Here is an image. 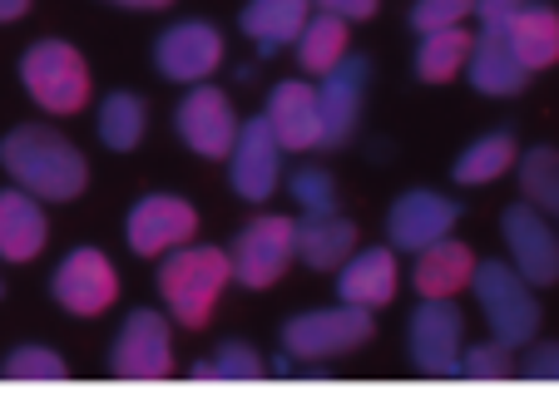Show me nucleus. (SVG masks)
Instances as JSON below:
<instances>
[{
	"label": "nucleus",
	"instance_id": "nucleus-2",
	"mask_svg": "<svg viewBox=\"0 0 559 410\" xmlns=\"http://www.w3.org/2000/svg\"><path fill=\"white\" fill-rule=\"evenodd\" d=\"M233 282V253L223 248H209V242H183L174 248L164 263H158V292H164V306L179 326L189 331H203L218 306L223 287Z\"/></svg>",
	"mask_w": 559,
	"mask_h": 410
},
{
	"label": "nucleus",
	"instance_id": "nucleus-5",
	"mask_svg": "<svg viewBox=\"0 0 559 410\" xmlns=\"http://www.w3.org/2000/svg\"><path fill=\"white\" fill-rule=\"evenodd\" d=\"M377 322H371V306H322V312H302L283 326V351L293 361H332L347 357V351L367 347Z\"/></svg>",
	"mask_w": 559,
	"mask_h": 410
},
{
	"label": "nucleus",
	"instance_id": "nucleus-40",
	"mask_svg": "<svg viewBox=\"0 0 559 410\" xmlns=\"http://www.w3.org/2000/svg\"><path fill=\"white\" fill-rule=\"evenodd\" d=\"M0 297H5V282H0Z\"/></svg>",
	"mask_w": 559,
	"mask_h": 410
},
{
	"label": "nucleus",
	"instance_id": "nucleus-15",
	"mask_svg": "<svg viewBox=\"0 0 559 410\" xmlns=\"http://www.w3.org/2000/svg\"><path fill=\"white\" fill-rule=\"evenodd\" d=\"M267 124H273L277 144L287 154H307V148L328 144V124H322V99H317V85L307 80H277L267 89Z\"/></svg>",
	"mask_w": 559,
	"mask_h": 410
},
{
	"label": "nucleus",
	"instance_id": "nucleus-24",
	"mask_svg": "<svg viewBox=\"0 0 559 410\" xmlns=\"http://www.w3.org/2000/svg\"><path fill=\"white\" fill-rule=\"evenodd\" d=\"M307 21H312V0H248L238 25L263 55H277L283 45H297Z\"/></svg>",
	"mask_w": 559,
	"mask_h": 410
},
{
	"label": "nucleus",
	"instance_id": "nucleus-22",
	"mask_svg": "<svg viewBox=\"0 0 559 410\" xmlns=\"http://www.w3.org/2000/svg\"><path fill=\"white\" fill-rule=\"evenodd\" d=\"M475 253L465 242L455 238H441L431 242L426 253H416V267H412V287L421 297H461L465 287L475 282Z\"/></svg>",
	"mask_w": 559,
	"mask_h": 410
},
{
	"label": "nucleus",
	"instance_id": "nucleus-19",
	"mask_svg": "<svg viewBox=\"0 0 559 410\" xmlns=\"http://www.w3.org/2000/svg\"><path fill=\"white\" fill-rule=\"evenodd\" d=\"M396 282H402V273H396V253H391V248L352 253L347 263L337 267V297L352 306H371V312L396 297Z\"/></svg>",
	"mask_w": 559,
	"mask_h": 410
},
{
	"label": "nucleus",
	"instance_id": "nucleus-11",
	"mask_svg": "<svg viewBox=\"0 0 559 410\" xmlns=\"http://www.w3.org/2000/svg\"><path fill=\"white\" fill-rule=\"evenodd\" d=\"M109 371L124 381H164L174 371V341H169V316H158L154 306H139L124 316L119 341L109 351Z\"/></svg>",
	"mask_w": 559,
	"mask_h": 410
},
{
	"label": "nucleus",
	"instance_id": "nucleus-31",
	"mask_svg": "<svg viewBox=\"0 0 559 410\" xmlns=\"http://www.w3.org/2000/svg\"><path fill=\"white\" fill-rule=\"evenodd\" d=\"M471 15H480V0H416L412 5V31L416 35L451 31V25H465Z\"/></svg>",
	"mask_w": 559,
	"mask_h": 410
},
{
	"label": "nucleus",
	"instance_id": "nucleus-38",
	"mask_svg": "<svg viewBox=\"0 0 559 410\" xmlns=\"http://www.w3.org/2000/svg\"><path fill=\"white\" fill-rule=\"evenodd\" d=\"M31 11V0H0V25H11V21H21V15Z\"/></svg>",
	"mask_w": 559,
	"mask_h": 410
},
{
	"label": "nucleus",
	"instance_id": "nucleus-34",
	"mask_svg": "<svg viewBox=\"0 0 559 410\" xmlns=\"http://www.w3.org/2000/svg\"><path fill=\"white\" fill-rule=\"evenodd\" d=\"M287 189H293V203L302 213H332L337 208V183H332V173H322V169H297Z\"/></svg>",
	"mask_w": 559,
	"mask_h": 410
},
{
	"label": "nucleus",
	"instance_id": "nucleus-17",
	"mask_svg": "<svg viewBox=\"0 0 559 410\" xmlns=\"http://www.w3.org/2000/svg\"><path fill=\"white\" fill-rule=\"evenodd\" d=\"M471 85L490 99H510L525 89L530 70L520 64V55L510 50L506 21H480V35H475V55H471Z\"/></svg>",
	"mask_w": 559,
	"mask_h": 410
},
{
	"label": "nucleus",
	"instance_id": "nucleus-35",
	"mask_svg": "<svg viewBox=\"0 0 559 410\" xmlns=\"http://www.w3.org/2000/svg\"><path fill=\"white\" fill-rule=\"evenodd\" d=\"M525 376L535 381H559V347H535L525 357Z\"/></svg>",
	"mask_w": 559,
	"mask_h": 410
},
{
	"label": "nucleus",
	"instance_id": "nucleus-39",
	"mask_svg": "<svg viewBox=\"0 0 559 410\" xmlns=\"http://www.w3.org/2000/svg\"><path fill=\"white\" fill-rule=\"evenodd\" d=\"M115 5H129V11H164L174 0H115Z\"/></svg>",
	"mask_w": 559,
	"mask_h": 410
},
{
	"label": "nucleus",
	"instance_id": "nucleus-13",
	"mask_svg": "<svg viewBox=\"0 0 559 410\" xmlns=\"http://www.w3.org/2000/svg\"><path fill=\"white\" fill-rule=\"evenodd\" d=\"M223 64V35L209 21H179L154 40V70L174 85H203Z\"/></svg>",
	"mask_w": 559,
	"mask_h": 410
},
{
	"label": "nucleus",
	"instance_id": "nucleus-20",
	"mask_svg": "<svg viewBox=\"0 0 559 410\" xmlns=\"http://www.w3.org/2000/svg\"><path fill=\"white\" fill-rule=\"evenodd\" d=\"M361 89H367V60L361 55H347L332 74H322L317 85V99H322V124H328V144H342L352 138L361 119Z\"/></svg>",
	"mask_w": 559,
	"mask_h": 410
},
{
	"label": "nucleus",
	"instance_id": "nucleus-1",
	"mask_svg": "<svg viewBox=\"0 0 559 410\" xmlns=\"http://www.w3.org/2000/svg\"><path fill=\"white\" fill-rule=\"evenodd\" d=\"M0 169L15 179V189L35 193L40 203H70L85 193L90 164L60 129L21 124L0 138Z\"/></svg>",
	"mask_w": 559,
	"mask_h": 410
},
{
	"label": "nucleus",
	"instance_id": "nucleus-30",
	"mask_svg": "<svg viewBox=\"0 0 559 410\" xmlns=\"http://www.w3.org/2000/svg\"><path fill=\"white\" fill-rule=\"evenodd\" d=\"M258 376H267L263 357L253 347H238V341L218 347L213 361H193V381H258Z\"/></svg>",
	"mask_w": 559,
	"mask_h": 410
},
{
	"label": "nucleus",
	"instance_id": "nucleus-9",
	"mask_svg": "<svg viewBox=\"0 0 559 410\" xmlns=\"http://www.w3.org/2000/svg\"><path fill=\"white\" fill-rule=\"evenodd\" d=\"M124 238L139 257H169L174 248L199 238V208L179 193H144L124 218Z\"/></svg>",
	"mask_w": 559,
	"mask_h": 410
},
{
	"label": "nucleus",
	"instance_id": "nucleus-28",
	"mask_svg": "<svg viewBox=\"0 0 559 410\" xmlns=\"http://www.w3.org/2000/svg\"><path fill=\"white\" fill-rule=\"evenodd\" d=\"M95 129H99V144H105L109 154H129V148H139V138H144V129H148L144 99H139L134 89H115V95H105Z\"/></svg>",
	"mask_w": 559,
	"mask_h": 410
},
{
	"label": "nucleus",
	"instance_id": "nucleus-4",
	"mask_svg": "<svg viewBox=\"0 0 559 410\" xmlns=\"http://www.w3.org/2000/svg\"><path fill=\"white\" fill-rule=\"evenodd\" d=\"M475 302H480V316H486L490 337L506 341V347H530L539 331V297L525 277L515 273V263H490L475 267Z\"/></svg>",
	"mask_w": 559,
	"mask_h": 410
},
{
	"label": "nucleus",
	"instance_id": "nucleus-32",
	"mask_svg": "<svg viewBox=\"0 0 559 410\" xmlns=\"http://www.w3.org/2000/svg\"><path fill=\"white\" fill-rule=\"evenodd\" d=\"M461 376L471 381H506L515 376V347H506V341H480V347H471L461 357Z\"/></svg>",
	"mask_w": 559,
	"mask_h": 410
},
{
	"label": "nucleus",
	"instance_id": "nucleus-10",
	"mask_svg": "<svg viewBox=\"0 0 559 410\" xmlns=\"http://www.w3.org/2000/svg\"><path fill=\"white\" fill-rule=\"evenodd\" d=\"M174 129H179L183 148H193L199 158H228L243 124H238V114H233V99L203 80V85H189V95L179 99V109H174Z\"/></svg>",
	"mask_w": 559,
	"mask_h": 410
},
{
	"label": "nucleus",
	"instance_id": "nucleus-23",
	"mask_svg": "<svg viewBox=\"0 0 559 410\" xmlns=\"http://www.w3.org/2000/svg\"><path fill=\"white\" fill-rule=\"evenodd\" d=\"M506 35H510V50L520 55V64L530 74L559 64V11L545 5V0H525L506 21Z\"/></svg>",
	"mask_w": 559,
	"mask_h": 410
},
{
	"label": "nucleus",
	"instance_id": "nucleus-27",
	"mask_svg": "<svg viewBox=\"0 0 559 410\" xmlns=\"http://www.w3.org/2000/svg\"><path fill=\"white\" fill-rule=\"evenodd\" d=\"M347 25L352 21H342V15H332V11H322V15H312L307 21V31L297 35V64H302L307 74H332L342 60H347V45H352V35H347Z\"/></svg>",
	"mask_w": 559,
	"mask_h": 410
},
{
	"label": "nucleus",
	"instance_id": "nucleus-18",
	"mask_svg": "<svg viewBox=\"0 0 559 410\" xmlns=\"http://www.w3.org/2000/svg\"><path fill=\"white\" fill-rule=\"evenodd\" d=\"M357 253V222L332 213H302L297 222V263L312 273H337L347 257Z\"/></svg>",
	"mask_w": 559,
	"mask_h": 410
},
{
	"label": "nucleus",
	"instance_id": "nucleus-16",
	"mask_svg": "<svg viewBox=\"0 0 559 410\" xmlns=\"http://www.w3.org/2000/svg\"><path fill=\"white\" fill-rule=\"evenodd\" d=\"M455 222H461V208L431 189L402 193L386 213V232H391V242H396V253H426L431 242L451 238Z\"/></svg>",
	"mask_w": 559,
	"mask_h": 410
},
{
	"label": "nucleus",
	"instance_id": "nucleus-26",
	"mask_svg": "<svg viewBox=\"0 0 559 410\" xmlns=\"http://www.w3.org/2000/svg\"><path fill=\"white\" fill-rule=\"evenodd\" d=\"M515 154H520L515 134H510V129H496V134L475 138V144L465 148L461 158H455L451 179L461 183V189H480V183H496V179H506V173L515 169Z\"/></svg>",
	"mask_w": 559,
	"mask_h": 410
},
{
	"label": "nucleus",
	"instance_id": "nucleus-12",
	"mask_svg": "<svg viewBox=\"0 0 559 410\" xmlns=\"http://www.w3.org/2000/svg\"><path fill=\"white\" fill-rule=\"evenodd\" d=\"M50 292L70 316H105L119 297V273L99 248H74L55 267Z\"/></svg>",
	"mask_w": 559,
	"mask_h": 410
},
{
	"label": "nucleus",
	"instance_id": "nucleus-37",
	"mask_svg": "<svg viewBox=\"0 0 559 410\" xmlns=\"http://www.w3.org/2000/svg\"><path fill=\"white\" fill-rule=\"evenodd\" d=\"M525 0H480V21H510Z\"/></svg>",
	"mask_w": 559,
	"mask_h": 410
},
{
	"label": "nucleus",
	"instance_id": "nucleus-8",
	"mask_svg": "<svg viewBox=\"0 0 559 410\" xmlns=\"http://www.w3.org/2000/svg\"><path fill=\"white\" fill-rule=\"evenodd\" d=\"M465 337V316L455 306V297H421V306L412 312V366L421 376H461V347Z\"/></svg>",
	"mask_w": 559,
	"mask_h": 410
},
{
	"label": "nucleus",
	"instance_id": "nucleus-33",
	"mask_svg": "<svg viewBox=\"0 0 559 410\" xmlns=\"http://www.w3.org/2000/svg\"><path fill=\"white\" fill-rule=\"evenodd\" d=\"M0 376H11V381H64L70 371H64V361L45 347H15L11 357L0 361Z\"/></svg>",
	"mask_w": 559,
	"mask_h": 410
},
{
	"label": "nucleus",
	"instance_id": "nucleus-6",
	"mask_svg": "<svg viewBox=\"0 0 559 410\" xmlns=\"http://www.w3.org/2000/svg\"><path fill=\"white\" fill-rule=\"evenodd\" d=\"M228 253H233V277L243 287H253V292H263V287H273L297 263V218L258 213L253 222L238 228Z\"/></svg>",
	"mask_w": 559,
	"mask_h": 410
},
{
	"label": "nucleus",
	"instance_id": "nucleus-21",
	"mask_svg": "<svg viewBox=\"0 0 559 410\" xmlns=\"http://www.w3.org/2000/svg\"><path fill=\"white\" fill-rule=\"evenodd\" d=\"M45 238H50V222H45L40 198L25 189L0 193V257L5 263H31V257H40Z\"/></svg>",
	"mask_w": 559,
	"mask_h": 410
},
{
	"label": "nucleus",
	"instance_id": "nucleus-14",
	"mask_svg": "<svg viewBox=\"0 0 559 410\" xmlns=\"http://www.w3.org/2000/svg\"><path fill=\"white\" fill-rule=\"evenodd\" d=\"M283 154H287V148L277 144L267 114L263 119H248V124L238 129V144H233V154H228V183H233V193H238V198H248V203H267L277 193Z\"/></svg>",
	"mask_w": 559,
	"mask_h": 410
},
{
	"label": "nucleus",
	"instance_id": "nucleus-3",
	"mask_svg": "<svg viewBox=\"0 0 559 410\" xmlns=\"http://www.w3.org/2000/svg\"><path fill=\"white\" fill-rule=\"evenodd\" d=\"M21 85L45 114H80L90 105V64L70 40H35L21 55Z\"/></svg>",
	"mask_w": 559,
	"mask_h": 410
},
{
	"label": "nucleus",
	"instance_id": "nucleus-36",
	"mask_svg": "<svg viewBox=\"0 0 559 410\" xmlns=\"http://www.w3.org/2000/svg\"><path fill=\"white\" fill-rule=\"evenodd\" d=\"M381 0H317V11H332L342 21H371Z\"/></svg>",
	"mask_w": 559,
	"mask_h": 410
},
{
	"label": "nucleus",
	"instance_id": "nucleus-29",
	"mask_svg": "<svg viewBox=\"0 0 559 410\" xmlns=\"http://www.w3.org/2000/svg\"><path fill=\"white\" fill-rule=\"evenodd\" d=\"M520 193L559 222V148L539 144L520 158Z\"/></svg>",
	"mask_w": 559,
	"mask_h": 410
},
{
	"label": "nucleus",
	"instance_id": "nucleus-7",
	"mask_svg": "<svg viewBox=\"0 0 559 410\" xmlns=\"http://www.w3.org/2000/svg\"><path fill=\"white\" fill-rule=\"evenodd\" d=\"M500 238L510 248V263L530 287H555L559 282V232L549 222L545 208H535L530 198L510 203L500 213Z\"/></svg>",
	"mask_w": 559,
	"mask_h": 410
},
{
	"label": "nucleus",
	"instance_id": "nucleus-25",
	"mask_svg": "<svg viewBox=\"0 0 559 410\" xmlns=\"http://www.w3.org/2000/svg\"><path fill=\"white\" fill-rule=\"evenodd\" d=\"M475 55V35L465 25H451V31H431L416 45V80L426 85H451L455 74L471 64Z\"/></svg>",
	"mask_w": 559,
	"mask_h": 410
}]
</instances>
